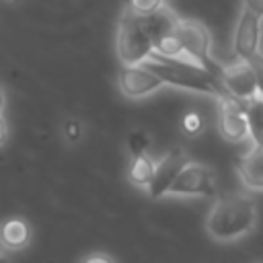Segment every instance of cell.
<instances>
[{
    "label": "cell",
    "mask_w": 263,
    "mask_h": 263,
    "mask_svg": "<svg viewBox=\"0 0 263 263\" xmlns=\"http://www.w3.org/2000/svg\"><path fill=\"white\" fill-rule=\"evenodd\" d=\"M127 146H129L132 156L144 154V152L148 150V146H150V140H148V136H144L142 132H134V134L127 138Z\"/></svg>",
    "instance_id": "cell-17"
},
{
    "label": "cell",
    "mask_w": 263,
    "mask_h": 263,
    "mask_svg": "<svg viewBox=\"0 0 263 263\" xmlns=\"http://www.w3.org/2000/svg\"><path fill=\"white\" fill-rule=\"evenodd\" d=\"M164 0H129L127 8H132L136 14H150L156 8H160Z\"/></svg>",
    "instance_id": "cell-18"
},
{
    "label": "cell",
    "mask_w": 263,
    "mask_h": 263,
    "mask_svg": "<svg viewBox=\"0 0 263 263\" xmlns=\"http://www.w3.org/2000/svg\"><path fill=\"white\" fill-rule=\"evenodd\" d=\"M247 62L251 64V68H253V72H255L257 88H259V95L263 97V53H261V51H257V53H253Z\"/></svg>",
    "instance_id": "cell-19"
},
{
    "label": "cell",
    "mask_w": 263,
    "mask_h": 263,
    "mask_svg": "<svg viewBox=\"0 0 263 263\" xmlns=\"http://www.w3.org/2000/svg\"><path fill=\"white\" fill-rule=\"evenodd\" d=\"M144 66L150 68L156 76H160V80L164 84L195 90L201 95H212L216 99L226 95V90L220 82V76L216 72H212L210 68L195 64L191 60L168 58V55H162V53L152 49V53L144 62Z\"/></svg>",
    "instance_id": "cell-1"
},
{
    "label": "cell",
    "mask_w": 263,
    "mask_h": 263,
    "mask_svg": "<svg viewBox=\"0 0 263 263\" xmlns=\"http://www.w3.org/2000/svg\"><path fill=\"white\" fill-rule=\"evenodd\" d=\"M218 129L228 142H242L249 136V105L232 95L218 97Z\"/></svg>",
    "instance_id": "cell-5"
},
{
    "label": "cell",
    "mask_w": 263,
    "mask_h": 263,
    "mask_svg": "<svg viewBox=\"0 0 263 263\" xmlns=\"http://www.w3.org/2000/svg\"><path fill=\"white\" fill-rule=\"evenodd\" d=\"M154 168H156V162L144 152V154H136L132 158V164H129V181L138 187H148V183L152 181V175H154Z\"/></svg>",
    "instance_id": "cell-14"
},
{
    "label": "cell",
    "mask_w": 263,
    "mask_h": 263,
    "mask_svg": "<svg viewBox=\"0 0 263 263\" xmlns=\"http://www.w3.org/2000/svg\"><path fill=\"white\" fill-rule=\"evenodd\" d=\"M236 173L247 187L263 189V150L255 146L249 154H245L236 162Z\"/></svg>",
    "instance_id": "cell-11"
},
{
    "label": "cell",
    "mask_w": 263,
    "mask_h": 263,
    "mask_svg": "<svg viewBox=\"0 0 263 263\" xmlns=\"http://www.w3.org/2000/svg\"><path fill=\"white\" fill-rule=\"evenodd\" d=\"M0 238L6 251L25 249L31 240V226L23 218H8L0 226Z\"/></svg>",
    "instance_id": "cell-12"
},
{
    "label": "cell",
    "mask_w": 263,
    "mask_h": 263,
    "mask_svg": "<svg viewBox=\"0 0 263 263\" xmlns=\"http://www.w3.org/2000/svg\"><path fill=\"white\" fill-rule=\"evenodd\" d=\"M164 82L150 68L140 64H123L117 72V86L127 99H142L156 92Z\"/></svg>",
    "instance_id": "cell-7"
},
{
    "label": "cell",
    "mask_w": 263,
    "mask_h": 263,
    "mask_svg": "<svg viewBox=\"0 0 263 263\" xmlns=\"http://www.w3.org/2000/svg\"><path fill=\"white\" fill-rule=\"evenodd\" d=\"M154 49L152 35L146 29L144 14L125 8L117 27V55L121 64H144Z\"/></svg>",
    "instance_id": "cell-3"
},
{
    "label": "cell",
    "mask_w": 263,
    "mask_h": 263,
    "mask_svg": "<svg viewBox=\"0 0 263 263\" xmlns=\"http://www.w3.org/2000/svg\"><path fill=\"white\" fill-rule=\"evenodd\" d=\"M177 21H179V16H175V12L168 10L164 4L160 8H156L154 12H150V14H144V23H146L148 33L152 35V41L160 39L166 33H173Z\"/></svg>",
    "instance_id": "cell-13"
},
{
    "label": "cell",
    "mask_w": 263,
    "mask_h": 263,
    "mask_svg": "<svg viewBox=\"0 0 263 263\" xmlns=\"http://www.w3.org/2000/svg\"><path fill=\"white\" fill-rule=\"evenodd\" d=\"M216 191V179H214V171L205 164H197V162H187L177 179L173 181V185L168 187L166 195H203L210 197Z\"/></svg>",
    "instance_id": "cell-6"
},
{
    "label": "cell",
    "mask_w": 263,
    "mask_h": 263,
    "mask_svg": "<svg viewBox=\"0 0 263 263\" xmlns=\"http://www.w3.org/2000/svg\"><path fill=\"white\" fill-rule=\"evenodd\" d=\"M64 136L68 142H78L82 138V123L78 119H68L64 123Z\"/></svg>",
    "instance_id": "cell-20"
},
{
    "label": "cell",
    "mask_w": 263,
    "mask_h": 263,
    "mask_svg": "<svg viewBox=\"0 0 263 263\" xmlns=\"http://www.w3.org/2000/svg\"><path fill=\"white\" fill-rule=\"evenodd\" d=\"M247 105H249V103H247ZM249 136H251L253 144L263 150V119H261L259 113L253 111L251 107H249Z\"/></svg>",
    "instance_id": "cell-16"
},
{
    "label": "cell",
    "mask_w": 263,
    "mask_h": 263,
    "mask_svg": "<svg viewBox=\"0 0 263 263\" xmlns=\"http://www.w3.org/2000/svg\"><path fill=\"white\" fill-rule=\"evenodd\" d=\"M249 107H251L253 111H257L259 117L263 119V97H261V95H257L255 99H251V101H249Z\"/></svg>",
    "instance_id": "cell-22"
},
{
    "label": "cell",
    "mask_w": 263,
    "mask_h": 263,
    "mask_svg": "<svg viewBox=\"0 0 263 263\" xmlns=\"http://www.w3.org/2000/svg\"><path fill=\"white\" fill-rule=\"evenodd\" d=\"M242 6L253 10L255 14H259L263 18V0H242Z\"/></svg>",
    "instance_id": "cell-21"
},
{
    "label": "cell",
    "mask_w": 263,
    "mask_h": 263,
    "mask_svg": "<svg viewBox=\"0 0 263 263\" xmlns=\"http://www.w3.org/2000/svg\"><path fill=\"white\" fill-rule=\"evenodd\" d=\"M189 162V158L181 152V150H171L168 154H164L158 162H156V168H154V175H152V181L148 183V197L156 199V197H162L166 195L168 187L173 185V181L177 179L179 171Z\"/></svg>",
    "instance_id": "cell-10"
},
{
    "label": "cell",
    "mask_w": 263,
    "mask_h": 263,
    "mask_svg": "<svg viewBox=\"0 0 263 263\" xmlns=\"http://www.w3.org/2000/svg\"><path fill=\"white\" fill-rule=\"evenodd\" d=\"M220 82H222L226 95H232L245 103H249L251 99H255L259 95L255 72L247 60H240L232 66L220 68Z\"/></svg>",
    "instance_id": "cell-8"
},
{
    "label": "cell",
    "mask_w": 263,
    "mask_h": 263,
    "mask_svg": "<svg viewBox=\"0 0 263 263\" xmlns=\"http://www.w3.org/2000/svg\"><path fill=\"white\" fill-rule=\"evenodd\" d=\"M6 138H8V125H6L4 117L0 115V146H4V144H6Z\"/></svg>",
    "instance_id": "cell-24"
},
{
    "label": "cell",
    "mask_w": 263,
    "mask_h": 263,
    "mask_svg": "<svg viewBox=\"0 0 263 263\" xmlns=\"http://www.w3.org/2000/svg\"><path fill=\"white\" fill-rule=\"evenodd\" d=\"M84 261H86V263H95V261H105V263H113L115 259H113V257H109V255H103V253H95V255H88V257H84Z\"/></svg>",
    "instance_id": "cell-23"
},
{
    "label": "cell",
    "mask_w": 263,
    "mask_h": 263,
    "mask_svg": "<svg viewBox=\"0 0 263 263\" xmlns=\"http://www.w3.org/2000/svg\"><path fill=\"white\" fill-rule=\"evenodd\" d=\"M259 43H261V16L242 6L232 37L234 55L238 60H249L253 53L259 51Z\"/></svg>",
    "instance_id": "cell-9"
},
{
    "label": "cell",
    "mask_w": 263,
    "mask_h": 263,
    "mask_svg": "<svg viewBox=\"0 0 263 263\" xmlns=\"http://www.w3.org/2000/svg\"><path fill=\"white\" fill-rule=\"evenodd\" d=\"M4 105H6V95H4V90L0 88V113H2V109H4Z\"/></svg>",
    "instance_id": "cell-25"
},
{
    "label": "cell",
    "mask_w": 263,
    "mask_h": 263,
    "mask_svg": "<svg viewBox=\"0 0 263 263\" xmlns=\"http://www.w3.org/2000/svg\"><path fill=\"white\" fill-rule=\"evenodd\" d=\"M6 249H4V245H2V238H0V253H4Z\"/></svg>",
    "instance_id": "cell-26"
},
{
    "label": "cell",
    "mask_w": 263,
    "mask_h": 263,
    "mask_svg": "<svg viewBox=\"0 0 263 263\" xmlns=\"http://www.w3.org/2000/svg\"><path fill=\"white\" fill-rule=\"evenodd\" d=\"M181 125L187 136H199L205 129V117L199 111H189V113H185Z\"/></svg>",
    "instance_id": "cell-15"
},
{
    "label": "cell",
    "mask_w": 263,
    "mask_h": 263,
    "mask_svg": "<svg viewBox=\"0 0 263 263\" xmlns=\"http://www.w3.org/2000/svg\"><path fill=\"white\" fill-rule=\"evenodd\" d=\"M175 35L181 41L187 60L201 64L205 68H210L212 72H216L220 76V68H216V64L210 60V47H212V37L210 31L203 23L199 21H177L175 25Z\"/></svg>",
    "instance_id": "cell-4"
},
{
    "label": "cell",
    "mask_w": 263,
    "mask_h": 263,
    "mask_svg": "<svg viewBox=\"0 0 263 263\" xmlns=\"http://www.w3.org/2000/svg\"><path fill=\"white\" fill-rule=\"evenodd\" d=\"M257 222V205L245 193L222 195L208 214L205 228L216 240H234L253 230Z\"/></svg>",
    "instance_id": "cell-2"
},
{
    "label": "cell",
    "mask_w": 263,
    "mask_h": 263,
    "mask_svg": "<svg viewBox=\"0 0 263 263\" xmlns=\"http://www.w3.org/2000/svg\"><path fill=\"white\" fill-rule=\"evenodd\" d=\"M10 2H18V0H10Z\"/></svg>",
    "instance_id": "cell-28"
},
{
    "label": "cell",
    "mask_w": 263,
    "mask_h": 263,
    "mask_svg": "<svg viewBox=\"0 0 263 263\" xmlns=\"http://www.w3.org/2000/svg\"><path fill=\"white\" fill-rule=\"evenodd\" d=\"M2 259H4V253H0V261H2Z\"/></svg>",
    "instance_id": "cell-27"
}]
</instances>
